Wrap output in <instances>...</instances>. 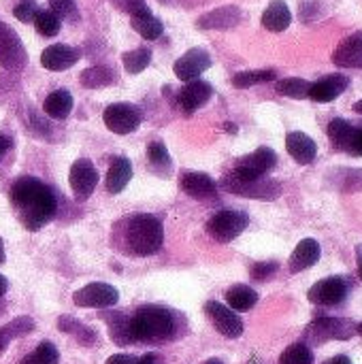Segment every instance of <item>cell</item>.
<instances>
[{
  "instance_id": "cell-1",
  "label": "cell",
  "mask_w": 362,
  "mask_h": 364,
  "mask_svg": "<svg viewBox=\"0 0 362 364\" xmlns=\"http://www.w3.org/2000/svg\"><path fill=\"white\" fill-rule=\"evenodd\" d=\"M11 205L28 230H41L58 213V200L47 183L36 177H19L11 186Z\"/></svg>"
},
{
  "instance_id": "cell-2",
  "label": "cell",
  "mask_w": 362,
  "mask_h": 364,
  "mask_svg": "<svg viewBox=\"0 0 362 364\" xmlns=\"http://www.w3.org/2000/svg\"><path fill=\"white\" fill-rule=\"evenodd\" d=\"M177 333V322L175 316L156 305H145L141 307L132 318H130V335L132 341L141 343H166L175 337Z\"/></svg>"
},
{
  "instance_id": "cell-3",
  "label": "cell",
  "mask_w": 362,
  "mask_h": 364,
  "mask_svg": "<svg viewBox=\"0 0 362 364\" xmlns=\"http://www.w3.org/2000/svg\"><path fill=\"white\" fill-rule=\"evenodd\" d=\"M126 243L134 256H154L164 243V228L160 218L151 213H139L128 222Z\"/></svg>"
},
{
  "instance_id": "cell-4",
  "label": "cell",
  "mask_w": 362,
  "mask_h": 364,
  "mask_svg": "<svg viewBox=\"0 0 362 364\" xmlns=\"http://www.w3.org/2000/svg\"><path fill=\"white\" fill-rule=\"evenodd\" d=\"M220 186L237 196L245 198H260V200H275L282 194V183L269 177H258V179H239L233 173L222 177Z\"/></svg>"
},
{
  "instance_id": "cell-5",
  "label": "cell",
  "mask_w": 362,
  "mask_h": 364,
  "mask_svg": "<svg viewBox=\"0 0 362 364\" xmlns=\"http://www.w3.org/2000/svg\"><path fill=\"white\" fill-rule=\"evenodd\" d=\"M354 333H356V326H352V322L341 320V318L320 316V318H316V320L309 324L305 337H307L314 346H322V343L333 341V339L346 341V339H350Z\"/></svg>"
},
{
  "instance_id": "cell-6",
  "label": "cell",
  "mask_w": 362,
  "mask_h": 364,
  "mask_svg": "<svg viewBox=\"0 0 362 364\" xmlns=\"http://www.w3.org/2000/svg\"><path fill=\"white\" fill-rule=\"evenodd\" d=\"M247 224H250V218L245 213L226 209V211L215 213L207 222V232L218 243H230V241H235L247 228Z\"/></svg>"
},
{
  "instance_id": "cell-7",
  "label": "cell",
  "mask_w": 362,
  "mask_h": 364,
  "mask_svg": "<svg viewBox=\"0 0 362 364\" xmlns=\"http://www.w3.org/2000/svg\"><path fill=\"white\" fill-rule=\"evenodd\" d=\"M102 119L105 126L115 132V134H130L134 132L141 122H143V113L139 107L130 105V102H113L102 111Z\"/></svg>"
},
{
  "instance_id": "cell-8",
  "label": "cell",
  "mask_w": 362,
  "mask_h": 364,
  "mask_svg": "<svg viewBox=\"0 0 362 364\" xmlns=\"http://www.w3.org/2000/svg\"><path fill=\"white\" fill-rule=\"evenodd\" d=\"M73 301L77 307H83V309H109V307L117 305L119 292L109 284L94 282V284L83 286L81 290H77L73 294Z\"/></svg>"
},
{
  "instance_id": "cell-9",
  "label": "cell",
  "mask_w": 362,
  "mask_h": 364,
  "mask_svg": "<svg viewBox=\"0 0 362 364\" xmlns=\"http://www.w3.org/2000/svg\"><path fill=\"white\" fill-rule=\"evenodd\" d=\"M0 64L9 70H21L28 64V53L17 32L0 21Z\"/></svg>"
},
{
  "instance_id": "cell-10",
  "label": "cell",
  "mask_w": 362,
  "mask_h": 364,
  "mask_svg": "<svg viewBox=\"0 0 362 364\" xmlns=\"http://www.w3.org/2000/svg\"><path fill=\"white\" fill-rule=\"evenodd\" d=\"M277 164V156L271 147H258L254 154L245 156L239 160V164L235 166L233 175L239 179H258V177H267V173Z\"/></svg>"
},
{
  "instance_id": "cell-11",
  "label": "cell",
  "mask_w": 362,
  "mask_h": 364,
  "mask_svg": "<svg viewBox=\"0 0 362 364\" xmlns=\"http://www.w3.org/2000/svg\"><path fill=\"white\" fill-rule=\"evenodd\" d=\"M68 183H70L75 198L87 200L98 186V171L92 164V160H87V158L75 160L70 166V173H68Z\"/></svg>"
},
{
  "instance_id": "cell-12",
  "label": "cell",
  "mask_w": 362,
  "mask_h": 364,
  "mask_svg": "<svg viewBox=\"0 0 362 364\" xmlns=\"http://www.w3.org/2000/svg\"><path fill=\"white\" fill-rule=\"evenodd\" d=\"M348 282L344 277H326L312 286L307 299L318 307H337L348 299Z\"/></svg>"
},
{
  "instance_id": "cell-13",
  "label": "cell",
  "mask_w": 362,
  "mask_h": 364,
  "mask_svg": "<svg viewBox=\"0 0 362 364\" xmlns=\"http://www.w3.org/2000/svg\"><path fill=\"white\" fill-rule=\"evenodd\" d=\"M205 314L209 316L215 331L220 335H224L226 339H239L243 335V322L237 316V311H233L230 307H226L218 301H209L205 305Z\"/></svg>"
},
{
  "instance_id": "cell-14",
  "label": "cell",
  "mask_w": 362,
  "mask_h": 364,
  "mask_svg": "<svg viewBox=\"0 0 362 364\" xmlns=\"http://www.w3.org/2000/svg\"><path fill=\"white\" fill-rule=\"evenodd\" d=\"M211 66V55H209V51H205L203 47H194V49H190V51H186L177 62H175V75H177V79H181V81H194V79H198L207 68Z\"/></svg>"
},
{
  "instance_id": "cell-15",
  "label": "cell",
  "mask_w": 362,
  "mask_h": 364,
  "mask_svg": "<svg viewBox=\"0 0 362 364\" xmlns=\"http://www.w3.org/2000/svg\"><path fill=\"white\" fill-rule=\"evenodd\" d=\"M79 60H81V49L70 47V45H62V43L49 45V47L41 53V64H43V68L53 70V73H62V70L75 66Z\"/></svg>"
},
{
  "instance_id": "cell-16",
  "label": "cell",
  "mask_w": 362,
  "mask_h": 364,
  "mask_svg": "<svg viewBox=\"0 0 362 364\" xmlns=\"http://www.w3.org/2000/svg\"><path fill=\"white\" fill-rule=\"evenodd\" d=\"M179 186L194 200H201V203L218 200V186L205 173H183L181 179H179Z\"/></svg>"
},
{
  "instance_id": "cell-17",
  "label": "cell",
  "mask_w": 362,
  "mask_h": 364,
  "mask_svg": "<svg viewBox=\"0 0 362 364\" xmlns=\"http://www.w3.org/2000/svg\"><path fill=\"white\" fill-rule=\"evenodd\" d=\"M213 96V87H211V83H207V81H201V79H194V81H188L183 87H181V92H179V107L183 109V113H194V111H198L209 98Z\"/></svg>"
},
{
  "instance_id": "cell-18",
  "label": "cell",
  "mask_w": 362,
  "mask_h": 364,
  "mask_svg": "<svg viewBox=\"0 0 362 364\" xmlns=\"http://www.w3.org/2000/svg\"><path fill=\"white\" fill-rule=\"evenodd\" d=\"M333 62L341 68H362V30L339 43L333 53Z\"/></svg>"
},
{
  "instance_id": "cell-19",
  "label": "cell",
  "mask_w": 362,
  "mask_h": 364,
  "mask_svg": "<svg viewBox=\"0 0 362 364\" xmlns=\"http://www.w3.org/2000/svg\"><path fill=\"white\" fill-rule=\"evenodd\" d=\"M350 85V79L346 75H329L316 83H312L309 87V98L316 102H331L335 98H339Z\"/></svg>"
},
{
  "instance_id": "cell-20",
  "label": "cell",
  "mask_w": 362,
  "mask_h": 364,
  "mask_svg": "<svg viewBox=\"0 0 362 364\" xmlns=\"http://www.w3.org/2000/svg\"><path fill=\"white\" fill-rule=\"evenodd\" d=\"M320 256H322L320 243L316 239H303L290 256V264H288L290 273H301V271L314 267L320 260Z\"/></svg>"
},
{
  "instance_id": "cell-21",
  "label": "cell",
  "mask_w": 362,
  "mask_h": 364,
  "mask_svg": "<svg viewBox=\"0 0 362 364\" xmlns=\"http://www.w3.org/2000/svg\"><path fill=\"white\" fill-rule=\"evenodd\" d=\"M241 21V11L237 6H220L207 15H203L196 26L203 30H226V28H235Z\"/></svg>"
},
{
  "instance_id": "cell-22",
  "label": "cell",
  "mask_w": 362,
  "mask_h": 364,
  "mask_svg": "<svg viewBox=\"0 0 362 364\" xmlns=\"http://www.w3.org/2000/svg\"><path fill=\"white\" fill-rule=\"evenodd\" d=\"M286 149L294 158V162H299V164H312L316 160V154H318L314 139L307 136L305 132H290L286 136Z\"/></svg>"
},
{
  "instance_id": "cell-23",
  "label": "cell",
  "mask_w": 362,
  "mask_h": 364,
  "mask_svg": "<svg viewBox=\"0 0 362 364\" xmlns=\"http://www.w3.org/2000/svg\"><path fill=\"white\" fill-rule=\"evenodd\" d=\"M292 21V13L284 0H273L262 13V26L271 32H284Z\"/></svg>"
},
{
  "instance_id": "cell-24",
  "label": "cell",
  "mask_w": 362,
  "mask_h": 364,
  "mask_svg": "<svg viewBox=\"0 0 362 364\" xmlns=\"http://www.w3.org/2000/svg\"><path fill=\"white\" fill-rule=\"evenodd\" d=\"M132 179V162L128 158H113L107 173V190L111 194H119Z\"/></svg>"
},
{
  "instance_id": "cell-25",
  "label": "cell",
  "mask_w": 362,
  "mask_h": 364,
  "mask_svg": "<svg viewBox=\"0 0 362 364\" xmlns=\"http://www.w3.org/2000/svg\"><path fill=\"white\" fill-rule=\"evenodd\" d=\"M73 105H75V100H73L70 92H66V90H55V92H51V94L45 98L43 109H45V113H47L49 117H53V119H66V117L70 115V111H73Z\"/></svg>"
},
{
  "instance_id": "cell-26",
  "label": "cell",
  "mask_w": 362,
  "mask_h": 364,
  "mask_svg": "<svg viewBox=\"0 0 362 364\" xmlns=\"http://www.w3.org/2000/svg\"><path fill=\"white\" fill-rule=\"evenodd\" d=\"M130 23H132V28H134L143 38H147V41H156V38H160L162 32H164L162 21H160L149 9L143 11V13L132 15V17H130Z\"/></svg>"
},
{
  "instance_id": "cell-27",
  "label": "cell",
  "mask_w": 362,
  "mask_h": 364,
  "mask_svg": "<svg viewBox=\"0 0 362 364\" xmlns=\"http://www.w3.org/2000/svg\"><path fill=\"white\" fill-rule=\"evenodd\" d=\"M226 303L233 311H250L256 307L258 303V292L252 290L250 286H233L228 292H226Z\"/></svg>"
},
{
  "instance_id": "cell-28",
  "label": "cell",
  "mask_w": 362,
  "mask_h": 364,
  "mask_svg": "<svg viewBox=\"0 0 362 364\" xmlns=\"http://www.w3.org/2000/svg\"><path fill=\"white\" fill-rule=\"evenodd\" d=\"M326 134H329V141L333 143V147L341 149V151H348L350 149V143H352V134H354V126L348 122V119H333L326 128Z\"/></svg>"
},
{
  "instance_id": "cell-29",
  "label": "cell",
  "mask_w": 362,
  "mask_h": 364,
  "mask_svg": "<svg viewBox=\"0 0 362 364\" xmlns=\"http://www.w3.org/2000/svg\"><path fill=\"white\" fill-rule=\"evenodd\" d=\"M34 331V322L32 318L28 316H21V318H15L13 322H9L6 326L0 328V352H4L9 348V343L17 337H23L28 333Z\"/></svg>"
},
{
  "instance_id": "cell-30",
  "label": "cell",
  "mask_w": 362,
  "mask_h": 364,
  "mask_svg": "<svg viewBox=\"0 0 362 364\" xmlns=\"http://www.w3.org/2000/svg\"><path fill=\"white\" fill-rule=\"evenodd\" d=\"M115 81L113 77V70L107 68V66H92V68H85L81 73V85L83 87H90V90H98V87H107Z\"/></svg>"
},
{
  "instance_id": "cell-31",
  "label": "cell",
  "mask_w": 362,
  "mask_h": 364,
  "mask_svg": "<svg viewBox=\"0 0 362 364\" xmlns=\"http://www.w3.org/2000/svg\"><path fill=\"white\" fill-rule=\"evenodd\" d=\"M109 322V335L113 339V343L117 346H128L132 343V335H130V318L122 316V314H113L107 316Z\"/></svg>"
},
{
  "instance_id": "cell-32",
  "label": "cell",
  "mask_w": 362,
  "mask_h": 364,
  "mask_svg": "<svg viewBox=\"0 0 362 364\" xmlns=\"http://www.w3.org/2000/svg\"><path fill=\"white\" fill-rule=\"evenodd\" d=\"M277 73L273 68H265V70H243V73H237L233 77V85L239 87V90H245V87H252V85H258V83H267V81H275Z\"/></svg>"
},
{
  "instance_id": "cell-33",
  "label": "cell",
  "mask_w": 362,
  "mask_h": 364,
  "mask_svg": "<svg viewBox=\"0 0 362 364\" xmlns=\"http://www.w3.org/2000/svg\"><path fill=\"white\" fill-rule=\"evenodd\" d=\"M34 28H36V32L41 34V36H55L58 32H60V28H62V19L53 13V11H49V9H43V11H36V15H34Z\"/></svg>"
},
{
  "instance_id": "cell-34",
  "label": "cell",
  "mask_w": 362,
  "mask_h": 364,
  "mask_svg": "<svg viewBox=\"0 0 362 364\" xmlns=\"http://www.w3.org/2000/svg\"><path fill=\"white\" fill-rule=\"evenodd\" d=\"M122 62H124L126 73L139 75V73H143V70L149 66V62H151V51H149L147 47H139V49L126 51V53L122 55Z\"/></svg>"
},
{
  "instance_id": "cell-35",
  "label": "cell",
  "mask_w": 362,
  "mask_h": 364,
  "mask_svg": "<svg viewBox=\"0 0 362 364\" xmlns=\"http://www.w3.org/2000/svg\"><path fill=\"white\" fill-rule=\"evenodd\" d=\"M309 87H312V83L305 81V79H299V77L282 79V81H277V85H275V90H277L282 96H288V98H307Z\"/></svg>"
},
{
  "instance_id": "cell-36",
  "label": "cell",
  "mask_w": 362,
  "mask_h": 364,
  "mask_svg": "<svg viewBox=\"0 0 362 364\" xmlns=\"http://www.w3.org/2000/svg\"><path fill=\"white\" fill-rule=\"evenodd\" d=\"M60 363V352L53 343L43 341L34 352H30L21 364H58Z\"/></svg>"
},
{
  "instance_id": "cell-37",
  "label": "cell",
  "mask_w": 362,
  "mask_h": 364,
  "mask_svg": "<svg viewBox=\"0 0 362 364\" xmlns=\"http://www.w3.org/2000/svg\"><path fill=\"white\" fill-rule=\"evenodd\" d=\"M280 364H314V352L305 343H292L282 352Z\"/></svg>"
},
{
  "instance_id": "cell-38",
  "label": "cell",
  "mask_w": 362,
  "mask_h": 364,
  "mask_svg": "<svg viewBox=\"0 0 362 364\" xmlns=\"http://www.w3.org/2000/svg\"><path fill=\"white\" fill-rule=\"evenodd\" d=\"M60 331L75 335V337L79 339L81 346H92V343H94V337H96L94 331L81 326L77 320H73V318H68V316H62V318H60Z\"/></svg>"
},
{
  "instance_id": "cell-39",
  "label": "cell",
  "mask_w": 362,
  "mask_h": 364,
  "mask_svg": "<svg viewBox=\"0 0 362 364\" xmlns=\"http://www.w3.org/2000/svg\"><path fill=\"white\" fill-rule=\"evenodd\" d=\"M147 158H149V162H151V166L154 168H158V171H169L171 168V156H169V149H166V145L164 143H160V141H154V143H149L147 145Z\"/></svg>"
},
{
  "instance_id": "cell-40",
  "label": "cell",
  "mask_w": 362,
  "mask_h": 364,
  "mask_svg": "<svg viewBox=\"0 0 362 364\" xmlns=\"http://www.w3.org/2000/svg\"><path fill=\"white\" fill-rule=\"evenodd\" d=\"M49 11H53L60 19H79V11L75 0H47Z\"/></svg>"
},
{
  "instance_id": "cell-41",
  "label": "cell",
  "mask_w": 362,
  "mask_h": 364,
  "mask_svg": "<svg viewBox=\"0 0 362 364\" xmlns=\"http://www.w3.org/2000/svg\"><path fill=\"white\" fill-rule=\"evenodd\" d=\"M36 11H38L36 0H19V2L13 6V15H15L19 21H23V23H30V21L34 19Z\"/></svg>"
},
{
  "instance_id": "cell-42",
  "label": "cell",
  "mask_w": 362,
  "mask_h": 364,
  "mask_svg": "<svg viewBox=\"0 0 362 364\" xmlns=\"http://www.w3.org/2000/svg\"><path fill=\"white\" fill-rule=\"evenodd\" d=\"M277 269H280V264L273 262V260H269V262H258V264L252 267V279H254V282H269V279L277 273Z\"/></svg>"
},
{
  "instance_id": "cell-43",
  "label": "cell",
  "mask_w": 362,
  "mask_h": 364,
  "mask_svg": "<svg viewBox=\"0 0 362 364\" xmlns=\"http://www.w3.org/2000/svg\"><path fill=\"white\" fill-rule=\"evenodd\" d=\"M119 6H122L126 13H130V17H132V15H137V13H143V11H147V9H149L145 0H119Z\"/></svg>"
},
{
  "instance_id": "cell-44",
  "label": "cell",
  "mask_w": 362,
  "mask_h": 364,
  "mask_svg": "<svg viewBox=\"0 0 362 364\" xmlns=\"http://www.w3.org/2000/svg\"><path fill=\"white\" fill-rule=\"evenodd\" d=\"M348 154L352 156H362V126H354V134H352V143H350V149Z\"/></svg>"
},
{
  "instance_id": "cell-45",
  "label": "cell",
  "mask_w": 362,
  "mask_h": 364,
  "mask_svg": "<svg viewBox=\"0 0 362 364\" xmlns=\"http://www.w3.org/2000/svg\"><path fill=\"white\" fill-rule=\"evenodd\" d=\"M344 190L346 192H354V190H362V168L358 171H354L350 177H348V181L344 183Z\"/></svg>"
},
{
  "instance_id": "cell-46",
  "label": "cell",
  "mask_w": 362,
  "mask_h": 364,
  "mask_svg": "<svg viewBox=\"0 0 362 364\" xmlns=\"http://www.w3.org/2000/svg\"><path fill=\"white\" fill-rule=\"evenodd\" d=\"M107 364H139V358L137 356H130V354H113Z\"/></svg>"
},
{
  "instance_id": "cell-47",
  "label": "cell",
  "mask_w": 362,
  "mask_h": 364,
  "mask_svg": "<svg viewBox=\"0 0 362 364\" xmlns=\"http://www.w3.org/2000/svg\"><path fill=\"white\" fill-rule=\"evenodd\" d=\"M11 145H13L11 136H9V134H4V132H0V162H2V158H4V154L11 149Z\"/></svg>"
},
{
  "instance_id": "cell-48",
  "label": "cell",
  "mask_w": 362,
  "mask_h": 364,
  "mask_svg": "<svg viewBox=\"0 0 362 364\" xmlns=\"http://www.w3.org/2000/svg\"><path fill=\"white\" fill-rule=\"evenodd\" d=\"M139 364H160V356H156V354H145V356L139 358Z\"/></svg>"
},
{
  "instance_id": "cell-49",
  "label": "cell",
  "mask_w": 362,
  "mask_h": 364,
  "mask_svg": "<svg viewBox=\"0 0 362 364\" xmlns=\"http://www.w3.org/2000/svg\"><path fill=\"white\" fill-rule=\"evenodd\" d=\"M324 364H352V360L348 358V356H344V354H339V356H333V358H329Z\"/></svg>"
},
{
  "instance_id": "cell-50",
  "label": "cell",
  "mask_w": 362,
  "mask_h": 364,
  "mask_svg": "<svg viewBox=\"0 0 362 364\" xmlns=\"http://www.w3.org/2000/svg\"><path fill=\"white\" fill-rule=\"evenodd\" d=\"M356 264H358V275L362 279V245H356Z\"/></svg>"
},
{
  "instance_id": "cell-51",
  "label": "cell",
  "mask_w": 362,
  "mask_h": 364,
  "mask_svg": "<svg viewBox=\"0 0 362 364\" xmlns=\"http://www.w3.org/2000/svg\"><path fill=\"white\" fill-rule=\"evenodd\" d=\"M6 290H9V282H6V277H2V275H0V299L6 294Z\"/></svg>"
},
{
  "instance_id": "cell-52",
  "label": "cell",
  "mask_w": 362,
  "mask_h": 364,
  "mask_svg": "<svg viewBox=\"0 0 362 364\" xmlns=\"http://www.w3.org/2000/svg\"><path fill=\"white\" fill-rule=\"evenodd\" d=\"M6 260V256H4V245H2V241H0V264Z\"/></svg>"
},
{
  "instance_id": "cell-53",
  "label": "cell",
  "mask_w": 362,
  "mask_h": 364,
  "mask_svg": "<svg viewBox=\"0 0 362 364\" xmlns=\"http://www.w3.org/2000/svg\"><path fill=\"white\" fill-rule=\"evenodd\" d=\"M201 364H224L222 360H218V358H209V360H205V363Z\"/></svg>"
},
{
  "instance_id": "cell-54",
  "label": "cell",
  "mask_w": 362,
  "mask_h": 364,
  "mask_svg": "<svg viewBox=\"0 0 362 364\" xmlns=\"http://www.w3.org/2000/svg\"><path fill=\"white\" fill-rule=\"evenodd\" d=\"M354 111H356V113H361V115H362V98L358 100V102H356V105H354Z\"/></svg>"
},
{
  "instance_id": "cell-55",
  "label": "cell",
  "mask_w": 362,
  "mask_h": 364,
  "mask_svg": "<svg viewBox=\"0 0 362 364\" xmlns=\"http://www.w3.org/2000/svg\"><path fill=\"white\" fill-rule=\"evenodd\" d=\"M226 130H230V132H237V128H235L233 124H226Z\"/></svg>"
},
{
  "instance_id": "cell-56",
  "label": "cell",
  "mask_w": 362,
  "mask_h": 364,
  "mask_svg": "<svg viewBox=\"0 0 362 364\" xmlns=\"http://www.w3.org/2000/svg\"><path fill=\"white\" fill-rule=\"evenodd\" d=\"M356 333H358V335L362 337V322H361V324H356Z\"/></svg>"
}]
</instances>
